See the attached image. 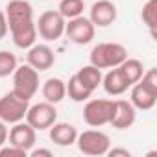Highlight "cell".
<instances>
[{
    "mask_svg": "<svg viewBox=\"0 0 157 157\" xmlns=\"http://www.w3.org/2000/svg\"><path fill=\"white\" fill-rule=\"evenodd\" d=\"M126 57H128V48L120 43H98L96 46H93V50L89 54L91 65H94L102 70L118 67Z\"/></svg>",
    "mask_w": 157,
    "mask_h": 157,
    "instance_id": "obj_1",
    "label": "cell"
},
{
    "mask_svg": "<svg viewBox=\"0 0 157 157\" xmlns=\"http://www.w3.org/2000/svg\"><path fill=\"white\" fill-rule=\"evenodd\" d=\"M11 76H13V89L11 91L17 96L30 102L35 96V93L39 91V72L26 63V65H17V68Z\"/></svg>",
    "mask_w": 157,
    "mask_h": 157,
    "instance_id": "obj_2",
    "label": "cell"
},
{
    "mask_svg": "<svg viewBox=\"0 0 157 157\" xmlns=\"http://www.w3.org/2000/svg\"><path fill=\"white\" fill-rule=\"evenodd\" d=\"M76 144H78V150L83 155L102 157L111 148V139L107 133H104L100 129H85L83 133H78Z\"/></svg>",
    "mask_w": 157,
    "mask_h": 157,
    "instance_id": "obj_3",
    "label": "cell"
},
{
    "mask_svg": "<svg viewBox=\"0 0 157 157\" xmlns=\"http://www.w3.org/2000/svg\"><path fill=\"white\" fill-rule=\"evenodd\" d=\"M115 100L107 98H89L83 105V120L91 128H102L111 122Z\"/></svg>",
    "mask_w": 157,
    "mask_h": 157,
    "instance_id": "obj_4",
    "label": "cell"
},
{
    "mask_svg": "<svg viewBox=\"0 0 157 157\" xmlns=\"http://www.w3.org/2000/svg\"><path fill=\"white\" fill-rule=\"evenodd\" d=\"M65 24L67 21L63 19V15L59 11H44L39 15L35 28H37V35L41 39H44L46 43H56L65 35Z\"/></svg>",
    "mask_w": 157,
    "mask_h": 157,
    "instance_id": "obj_5",
    "label": "cell"
},
{
    "mask_svg": "<svg viewBox=\"0 0 157 157\" xmlns=\"http://www.w3.org/2000/svg\"><path fill=\"white\" fill-rule=\"evenodd\" d=\"M65 35L68 37L70 43L83 46V44H89L94 39L96 26L91 22L89 17L80 15V17H74V19L67 21V24H65Z\"/></svg>",
    "mask_w": 157,
    "mask_h": 157,
    "instance_id": "obj_6",
    "label": "cell"
},
{
    "mask_svg": "<svg viewBox=\"0 0 157 157\" xmlns=\"http://www.w3.org/2000/svg\"><path fill=\"white\" fill-rule=\"evenodd\" d=\"M28 107H30L28 100L17 96L13 91L6 93L0 98V120L6 124H17L21 120H24Z\"/></svg>",
    "mask_w": 157,
    "mask_h": 157,
    "instance_id": "obj_7",
    "label": "cell"
},
{
    "mask_svg": "<svg viewBox=\"0 0 157 157\" xmlns=\"http://www.w3.org/2000/svg\"><path fill=\"white\" fill-rule=\"evenodd\" d=\"M24 120L35 129V131H44L48 129L56 120H57V109L50 102H39L28 107Z\"/></svg>",
    "mask_w": 157,
    "mask_h": 157,
    "instance_id": "obj_8",
    "label": "cell"
},
{
    "mask_svg": "<svg viewBox=\"0 0 157 157\" xmlns=\"http://www.w3.org/2000/svg\"><path fill=\"white\" fill-rule=\"evenodd\" d=\"M8 140H10V144L21 148L24 151H30L37 142V131L28 122L21 120L17 124H11L10 133H8Z\"/></svg>",
    "mask_w": 157,
    "mask_h": 157,
    "instance_id": "obj_9",
    "label": "cell"
},
{
    "mask_svg": "<svg viewBox=\"0 0 157 157\" xmlns=\"http://www.w3.org/2000/svg\"><path fill=\"white\" fill-rule=\"evenodd\" d=\"M26 59H28V65L33 67L37 72L50 70V68L56 65V54H54V50H52L48 44H43V43L32 44V46L28 48Z\"/></svg>",
    "mask_w": 157,
    "mask_h": 157,
    "instance_id": "obj_10",
    "label": "cell"
},
{
    "mask_svg": "<svg viewBox=\"0 0 157 157\" xmlns=\"http://www.w3.org/2000/svg\"><path fill=\"white\" fill-rule=\"evenodd\" d=\"M117 6L111 0H96L89 10V19L96 28H107L117 21Z\"/></svg>",
    "mask_w": 157,
    "mask_h": 157,
    "instance_id": "obj_11",
    "label": "cell"
},
{
    "mask_svg": "<svg viewBox=\"0 0 157 157\" xmlns=\"http://www.w3.org/2000/svg\"><path fill=\"white\" fill-rule=\"evenodd\" d=\"M10 33H11V39H13L17 48L28 50L32 44L37 43V28H35V21L33 19L10 26Z\"/></svg>",
    "mask_w": 157,
    "mask_h": 157,
    "instance_id": "obj_12",
    "label": "cell"
},
{
    "mask_svg": "<svg viewBox=\"0 0 157 157\" xmlns=\"http://www.w3.org/2000/svg\"><path fill=\"white\" fill-rule=\"evenodd\" d=\"M135 118H137V109L131 105L129 100H115L113 117L109 122L115 129H129L135 124Z\"/></svg>",
    "mask_w": 157,
    "mask_h": 157,
    "instance_id": "obj_13",
    "label": "cell"
},
{
    "mask_svg": "<svg viewBox=\"0 0 157 157\" xmlns=\"http://www.w3.org/2000/svg\"><path fill=\"white\" fill-rule=\"evenodd\" d=\"M102 87L109 96H122L131 85L128 83V80L120 72V68L113 67V68H107V72L102 76Z\"/></svg>",
    "mask_w": 157,
    "mask_h": 157,
    "instance_id": "obj_14",
    "label": "cell"
},
{
    "mask_svg": "<svg viewBox=\"0 0 157 157\" xmlns=\"http://www.w3.org/2000/svg\"><path fill=\"white\" fill-rule=\"evenodd\" d=\"M48 137L54 144L57 146H72L76 144V139H78V129L74 124L70 122H54L50 128H48Z\"/></svg>",
    "mask_w": 157,
    "mask_h": 157,
    "instance_id": "obj_15",
    "label": "cell"
},
{
    "mask_svg": "<svg viewBox=\"0 0 157 157\" xmlns=\"http://www.w3.org/2000/svg\"><path fill=\"white\" fill-rule=\"evenodd\" d=\"M129 102L137 111H150L157 102V93H151L140 82H137L129 87Z\"/></svg>",
    "mask_w": 157,
    "mask_h": 157,
    "instance_id": "obj_16",
    "label": "cell"
},
{
    "mask_svg": "<svg viewBox=\"0 0 157 157\" xmlns=\"http://www.w3.org/2000/svg\"><path fill=\"white\" fill-rule=\"evenodd\" d=\"M4 13H6V19H8V26H13V24L33 19V8L28 0H10L6 4Z\"/></svg>",
    "mask_w": 157,
    "mask_h": 157,
    "instance_id": "obj_17",
    "label": "cell"
},
{
    "mask_svg": "<svg viewBox=\"0 0 157 157\" xmlns=\"http://www.w3.org/2000/svg\"><path fill=\"white\" fill-rule=\"evenodd\" d=\"M43 98L44 102H50V104H59L65 100L67 96V83L61 80V78H48V80L43 83Z\"/></svg>",
    "mask_w": 157,
    "mask_h": 157,
    "instance_id": "obj_18",
    "label": "cell"
},
{
    "mask_svg": "<svg viewBox=\"0 0 157 157\" xmlns=\"http://www.w3.org/2000/svg\"><path fill=\"white\" fill-rule=\"evenodd\" d=\"M102 68H98V67H94V65H85V67H82L80 70L76 72V78L80 80L91 93H94L100 85H102Z\"/></svg>",
    "mask_w": 157,
    "mask_h": 157,
    "instance_id": "obj_19",
    "label": "cell"
},
{
    "mask_svg": "<svg viewBox=\"0 0 157 157\" xmlns=\"http://www.w3.org/2000/svg\"><path fill=\"white\" fill-rule=\"evenodd\" d=\"M118 68H120V72L124 74V78L128 80L129 85L137 83L140 78H142V74H144V65H142V61L133 59V57H126V59L118 65Z\"/></svg>",
    "mask_w": 157,
    "mask_h": 157,
    "instance_id": "obj_20",
    "label": "cell"
},
{
    "mask_svg": "<svg viewBox=\"0 0 157 157\" xmlns=\"http://www.w3.org/2000/svg\"><path fill=\"white\" fill-rule=\"evenodd\" d=\"M65 83H67V96H68L72 102H87V100L91 98V94H93V93L76 78V74L70 76L68 82H65Z\"/></svg>",
    "mask_w": 157,
    "mask_h": 157,
    "instance_id": "obj_21",
    "label": "cell"
},
{
    "mask_svg": "<svg viewBox=\"0 0 157 157\" xmlns=\"http://www.w3.org/2000/svg\"><path fill=\"white\" fill-rule=\"evenodd\" d=\"M140 19L144 22V26L150 30L151 37H155V28H157V0H148L142 6L140 11Z\"/></svg>",
    "mask_w": 157,
    "mask_h": 157,
    "instance_id": "obj_22",
    "label": "cell"
},
{
    "mask_svg": "<svg viewBox=\"0 0 157 157\" xmlns=\"http://www.w3.org/2000/svg\"><path fill=\"white\" fill-rule=\"evenodd\" d=\"M83 10H85L83 0H59V8H57V11L63 15L65 21L83 15Z\"/></svg>",
    "mask_w": 157,
    "mask_h": 157,
    "instance_id": "obj_23",
    "label": "cell"
},
{
    "mask_svg": "<svg viewBox=\"0 0 157 157\" xmlns=\"http://www.w3.org/2000/svg\"><path fill=\"white\" fill-rule=\"evenodd\" d=\"M17 57L15 54L8 52V50H0V78H8L15 72L17 68Z\"/></svg>",
    "mask_w": 157,
    "mask_h": 157,
    "instance_id": "obj_24",
    "label": "cell"
},
{
    "mask_svg": "<svg viewBox=\"0 0 157 157\" xmlns=\"http://www.w3.org/2000/svg\"><path fill=\"white\" fill-rule=\"evenodd\" d=\"M146 89H150L151 93H157V70L155 68H148V70H144V74H142V78L139 80Z\"/></svg>",
    "mask_w": 157,
    "mask_h": 157,
    "instance_id": "obj_25",
    "label": "cell"
},
{
    "mask_svg": "<svg viewBox=\"0 0 157 157\" xmlns=\"http://www.w3.org/2000/svg\"><path fill=\"white\" fill-rule=\"evenodd\" d=\"M26 155H28V151H24V150H21L13 144H10V146L4 144L0 148V157H26Z\"/></svg>",
    "mask_w": 157,
    "mask_h": 157,
    "instance_id": "obj_26",
    "label": "cell"
},
{
    "mask_svg": "<svg viewBox=\"0 0 157 157\" xmlns=\"http://www.w3.org/2000/svg\"><path fill=\"white\" fill-rule=\"evenodd\" d=\"M105 155H109V157H131V151L128 148H109Z\"/></svg>",
    "mask_w": 157,
    "mask_h": 157,
    "instance_id": "obj_27",
    "label": "cell"
},
{
    "mask_svg": "<svg viewBox=\"0 0 157 157\" xmlns=\"http://www.w3.org/2000/svg\"><path fill=\"white\" fill-rule=\"evenodd\" d=\"M10 33V26H8V19H6V13L0 11V41L6 39V35Z\"/></svg>",
    "mask_w": 157,
    "mask_h": 157,
    "instance_id": "obj_28",
    "label": "cell"
},
{
    "mask_svg": "<svg viewBox=\"0 0 157 157\" xmlns=\"http://www.w3.org/2000/svg\"><path fill=\"white\" fill-rule=\"evenodd\" d=\"M28 155H32V157H41V155L52 157L54 153H52V150H46V148H32V150L28 151Z\"/></svg>",
    "mask_w": 157,
    "mask_h": 157,
    "instance_id": "obj_29",
    "label": "cell"
},
{
    "mask_svg": "<svg viewBox=\"0 0 157 157\" xmlns=\"http://www.w3.org/2000/svg\"><path fill=\"white\" fill-rule=\"evenodd\" d=\"M8 133H10V128H8V124L0 120V148H2V146L8 142Z\"/></svg>",
    "mask_w": 157,
    "mask_h": 157,
    "instance_id": "obj_30",
    "label": "cell"
}]
</instances>
